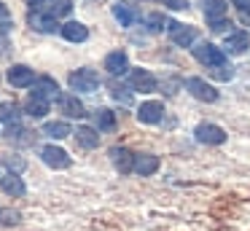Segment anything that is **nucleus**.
<instances>
[{
	"label": "nucleus",
	"mask_w": 250,
	"mask_h": 231,
	"mask_svg": "<svg viewBox=\"0 0 250 231\" xmlns=\"http://www.w3.org/2000/svg\"><path fill=\"white\" fill-rule=\"evenodd\" d=\"M22 220V212L11 207H0V226H17Z\"/></svg>",
	"instance_id": "obj_28"
},
{
	"label": "nucleus",
	"mask_w": 250,
	"mask_h": 231,
	"mask_svg": "<svg viewBox=\"0 0 250 231\" xmlns=\"http://www.w3.org/2000/svg\"><path fill=\"white\" fill-rule=\"evenodd\" d=\"M19 118H22V113H19L17 102H0V124L14 126V124H19Z\"/></svg>",
	"instance_id": "obj_22"
},
{
	"label": "nucleus",
	"mask_w": 250,
	"mask_h": 231,
	"mask_svg": "<svg viewBox=\"0 0 250 231\" xmlns=\"http://www.w3.org/2000/svg\"><path fill=\"white\" fill-rule=\"evenodd\" d=\"M159 156H153V153H140V156H135V164H132V172L135 175H140V177H151V175H156L159 172Z\"/></svg>",
	"instance_id": "obj_10"
},
{
	"label": "nucleus",
	"mask_w": 250,
	"mask_h": 231,
	"mask_svg": "<svg viewBox=\"0 0 250 231\" xmlns=\"http://www.w3.org/2000/svg\"><path fill=\"white\" fill-rule=\"evenodd\" d=\"M239 19H242V24L250 27V8H248V11H239Z\"/></svg>",
	"instance_id": "obj_38"
},
{
	"label": "nucleus",
	"mask_w": 250,
	"mask_h": 231,
	"mask_svg": "<svg viewBox=\"0 0 250 231\" xmlns=\"http://www.w3.org/2000/svg\"><path fill=\"white\" fill-rule=\"evenodd\" d=\"M0 188H3L8 196H24V191H27L24 180L17 175V172H6V175L0 177Z\"/></svg>",
	"instance_id": "obj_18"
},
{
	"label": "nucleus",
	"mask_w": 250,
	"mask_h": 231,
	"mask_svg": "<svg viewBox=\"0 0 250 231\" xmlns=\"http://www.w3.org/2000/svg\"><path fill=\"white\" fill-rule=\"evenodd\" d=\"M110 161H113V167L121 175H129L132 164H135V153H132L129 148H124V145H113V148H110Z\"/></svg>",
	"instance_id": "obj_9"
},
{
	"label": "nucleus",
	"mask_w": 250,
	"mask_h": 231,
	"mask_svg": "<svg viewBox=\"0 0 250 231\" xmlns=\"http://www.w3.org/2000/svg\"><path fill=\"white\" fill-rule=\"evenodd\" d=\"M43 134H46V137H51V140H65V137H70V134H73V129H70V124H67V121H46L43 124Z\"/></svg>",
	"instance_id": "obj_21"
},
{
	"label": "nucleus",
	"mask_w": 250,
	"mask_h": 231,
	"mask_svg": "<svg viewBox=\"0 0 250 231\" xmlns=\"http://www.w3.org/2000/svg\"><path fill=\"white\" fill-rule=\"evenodd\" d=\"M0 24H3V27L11 24V11L6 8V3H0Z\"/></svg>",
	"instance_id": "obj_35"
},
{
	"label": "nucleus",
	"mask_w": 250,
	"mask_h": 231,
	"mask_svg": "<svg viewBox=\"0 0 250 231\" xmlns=\"http://www.w3.org/2000/svg\"><path fill=\"white\" fill-rule=\"evenodd\" d=\"M67 84H70V89H73V91H81V94H92V91H97V86H100V75L94 73V70L83 67V70H76V73H70Z\"/></svg>",
	"instance_id": "obj_2"
},
{
	"label": "nucleus",
	"mask_w": 250,
	"mask_h": 231,
	"mask_svg": "<svg viewBox=\"0 0 250 231\" xmlns=\"http://www.w3.org/2000/svg\"><path fill=\"white\" fill-rule=\"evenodd\" d=\"M137 118H140L143 124H159L164 118V102L146 100L140 107H137Z\"/></svg>",
	"instance_id": "obj_8"
},
{
	"label": "nucleus",
	"mask_w": 250,
	"mask_h": 231,
	"mask_svg": "<svg viewBox=\"0 0 250 231\" xmlns=\"http://www.w3.org/2000/svg\"><path fill=\"white\" fill-rule=\"evenodd\" d=\"M167 30H169V41H172L175 46H180V48L194 46V41H196V27L180 24V21H169Z\"/></svg>",
	"instance_id": "obj_6"
},
{
	"label": "nucleus",
	"mask_w": 250,
	"mask_h": 231,
	"mask_svg": "<svg viewBox=\"0 0 250 231\" xmlns=\"http://www.w3.org/2000/svg\"><path fill=\"white\" fill-rule=\"evenodd\" d=\"M205 3V16L207 21H215L226 16V0H202Z\"/></svg>",
	"instance_id": "obj_24"
},
{
	"label": "nucleus",
	"mask_w": 250,
	"mask_h": 231,
	"mask_svg": "<svg viewBox=\"0 0 250 231\" xmlns=\"http://www.w3.org/2000/svg\"><path fill=\"white\" fill-rule=\"evenodd\" d=\"M33 134H35V132L24 129L22 124H14V126H6V137L11 140V143H24V145H30V143H33Z\"/></svg>",
	"instance_id": "obj_23"
},
{
	"label": "nucleus",
	"mask_w": 250,
	"mask_h": 231,
	"mask_svg": "<svg viewBox=\"0 0 250 231\" xmlns=\"http://www.w3.org/2000/svg\"><path fill=\"white\" fill-rule=\"evenodd\" d=\"M33 81H35V70H30L27 64H14L8 70V84L17 86V89H27V86H33Z\"/></svg>",
	"instance_id": "obj_12"
},
{
	"label": "nucleus",
	"mask_w": 250,
	"mask_h": 231,
	"mask_svg": "<svg viewBox=\"0 0 250 231\" xmlns=\"http://www.w3.org/2000/svg\"><path fill=\"white\" fill-rule=\"evenodd\" d=\"M3 161H6L8 172H17V175H19V172L24 169V161H22V159H14V156H6V159H3Z\"/></svg>",
	"instance_id": "obj_32"
},
{
	"label": "nucleus",
	"mask_w": 250,
	"mask_h": 231,
	"mask_svg": "<svg viewBox=\"0 0 250 231\" xmlns=\"http://www.w3.org/2000/svg\"><path fill=\"white\" fill-rule=\"evenodd\" d=\"M41 159H43V164L51 167V169H67V167L73 164L70 153H67L65 148H60V145H43V148H41Z\"/></svg>",
	"instance_id": "obj_5"
},
{
	"label": "nucleus",
	"mask_w": 250,
	"mask_h": 231,
	"mask_svg": "<svg viewBox=\"0 0 250 231\" xmlns=\"http://www.w3.org/2000/svg\"><path fill=\"white\" fill-rule=\"evenodd\" d=\"M57 102H60V110L65 113V116H70V118H83L86 116V107H83V102L78 100L76 94H60Z\"/></svg>",
	"instance_id": "obj_13"
},
{
	"label": "nucleus",
	"mask_w": 250,
	"mask_h": 231,
	"mask_svg": "<svg viewBox=\"0 0 250 231\" xmlns=\"http://www.w3.org/2000/svg\"><path fill=\"white\" fill-rule=\"evenodd\" d=\"M226 27H231V21H229L226 16H223V19H215V21H210V30H212V32H223Z\"/></svg>",
	"instance_id": "obj_34"
},
{
	"label": "nucleus",
	"mask_w": 250,
	"mask_h": 231,
	"mask_svg": "<svg viewBox=\"0 0 250 231\" xmlns=\"http://www.w3.org/2000/svg\"><path fill=\"white\" fill-rule=\"evenodd\" d=\"M167 8H172V11H186L188 8V0H162Z\"/></svg>",
	"instance_id": "obj_33"
},
{
	"label": "nucleus",
	"mask_w": 250,
	"mask_h": 231,
	"mask_svg": "<svg viewBox=\"0 0 250 231\" xmlns=\"http://www.w3.org/2000/svg\"><path fill=\"white\" fill-rule=\"evenodd\" d=\"M70 11H73L70 0H49V11H46V14L57 19V16H67Z\"/></svg>",
	"instance_id": "obj_27"
},
{
	"label": "nucleus",
	"mask_w": 250,
	"mask_h": 231,
	"mask_svg": "<svg viewBox=\"0 0 250 231\" xmlns=\"http://www.w3.org/2000/svg\"><path fill=\"white\" fill-rule=\"evenodd\" d=\"M129 86L135 91H156L159 81L153 73H148V70H132L129 73Z\"/></svg>",
	"instance_id": "obj_11"
},
{
	"label": "nucleus",
	"mask_w": 250,
	"mask_h": 231,
	"mask_svg": "<svg viewBox=\"0 0 250 231\" xmlns=\"http://www.w3.org/2000/svg\"><path fill=\"white\" fill-rule=\"evenodd\" d=\"M30 97H35V100H43V102H51L60 97V84H57L51 75H38V78L33 81V86H30Z\"/></svg>",
	"instance_id": "obj_4"
},
{
	"label": "nucleus",
	"mask_w": 250,
	"mask_h": 231,
	"mask_svg": "<svg viewBox=\"0 0 250 231\" xmlns=\"http://www.w3.org/2000/svg\"><path fill=\"white\" fill-rule=\"evenodd\" d=\"M146 24H148V30H151V32H162L164 27L169 24V21L164 19V14H151V16L146 19Z\"/></svg>",
	"instance_id": "obj_29"
},
{
	"label": "nucleus",
	"mask_w": 250,
	"mask_h": 231,
	"mask_svg": "<svg viewBox=\"0 0 250 231\" xmlns=\"http://www.w3.org/2000/svg\"><path fill=\"white\" fill-rule=\"evenodd\" d=\"M113 16H116V19H119V24L121 27H132V24H135V19H137V14H135V11H132L129 8V5H113Z\"/></svg>",
	"instance_id": "obj_26"
},
{
	"label": "nucleus",
	"mask_w": 250,
	"mask_h": 231,
	"mask_svg": "<svg viewBox=\"0 0 250 231\" xmlns=\"http://www.w3.org/2000/svg\"><path fill=\"white\" fill-rule=\"evenodd\" d=\"M223 48H226L229 54H245L250 48V35L245 30H234L226 35V41H223Z\"/></svg>",
	"instance_id": "obj_14"
},
{
	"label": "nucleus",
	"mask_w": 250,
	"mask_h": 231,
	"mask_svg": "<svg viewBox=\"0 0 250 231\" xmlns=\"http://www.w3.org/2000/svg\"><path fill=\"white\" fill-rule=\"evenodd\" d=\"M194 57H196V62H202L205 67H210V70L226 64V51L218 48L215 43H207V41H202V43L194 46Z\"/></svg>",
	"instance_id": "obj_1"
},
{
	"label": "nucleus",
	"mask_w": 250,
	"mask_h": 231,
	"mask_svg": "<svg viewBox=\"0 0 250 231\" xmlns=\"http://www.w3.org/2000/svg\"><path fill=\"white\" fill-rule=\"evenodd\" d=\"M46 3H49V0H27V5H30V8H35V11H38L41 5H46Z\"/></svg>",
	"instance_id": "obj_37"
},
{
	"label": "nucleus",
	"mask_w": 250,
	"mask_h": 231,
	"mask_svg": "<svg viewBox=\"0 0 250 231\" xmlns=\"http://www.w3.org/2000/svg\"><path fill=\"white\" fill-rule=\"evenodd\" d=\"M105 70H108L110 75H124L126 70H129V57H126V51H110L108 57H105Z\"/></svg>",
	"instance_id": "obj_16"
},
{
	"label": "nucleus",
	"mask_w": 250,
	"mask_h": 231,
	"mask_svg": "<svg viewBox=\"0 0 250 231\" xmlns=\"http://www.w3.org/2000/svg\"><path fill=\"white\" fill-rule=\"evenodd\" d=\"M194 137H196V143H202V145H223L226 143V132H223V126L210 124V121L196 124Z\"/></svg>",
	"instance_id": "obj_3"
},
{
	"label": "nucleus",
	"mask_w": 250,
	"mask_h": 231,
	"mask_svg": "<svg viewBox=\"0 0 250 231\" xmlns=\"http://www.w3.org/2000/svg\"><path fill=\"white\" fill-rule=\"evenodd\" d=\"M60 32H62V38L70 41V43H83L89 38V27L81 24V21H65V24L60 27Z\"/></svg>",
	"instance_id": "obj_15"
},
{
	"label": "nucleus",
	"mask_w": 250,
	"mask_h": 231,
	"mask_svg": "<svg viewBox=\"0 0 250 231\" xmlns=\"http://www.w3.org/2000/svg\"><path fill=\"white\" fill-rule=\"evenodd\" d=\"M27 24L33 27V30H38V32H57L60 30V24H57L54 16L41 14V11H33V14L27 16Z\"/></svg>",
	"instance_id": "obj_17"
},
{
	"label": "nucleus",
	"mask_w": 250,
	"mask_h": 231,
	"mask_svg": "<svg viewBox=\"0 0 250 231\" xmlns=\"http://www.w3.org/2000/svg\"><path fill=\"white\" fill-rule=\"evenodd\" d=\"M94 118V126L100 129V132H113L116 129V113L108 110V107H97V110L92 113Z\"/></svg>",
	"instance_id": "obj_20"
},
{
	"label": "nucleus",
	"mask_w": 250,
	"mask_h": 231,
	"mask_svg": "<svg viewBox=\"0 0 250 231\" xmlns=\"http://www.w3.org/2000/svg\"><path fill=\"white\" fill-rule=\"evenodd\" d=\"M73 134H76V143L81 145V148H86V150H94L100 145V134H97L94 126H78Z\"/></svg>",
	"instance_id": "obj_19"
},
{
	"label": "nucleus",
	"mask_w": 250,
	"mask_h": 231,
	"mask_svg": "<svg viewBox=\"0 0 250 231\" xmlns=\"http://www.w3.org/2000/svg\"><path fill=\"white\" fill-rule=\"evenodd\" d=\"M186 89L191 91V97H196L199 102H218V89L210 86L202 78H188L186 81Z\"/></svg>",
	"instance_id": "obj_7"
},
{
	"label": "nucleus",
	"mask_w": 250,
	"mask_h": 231,
	"mask_svg": "<svg viewBox=\"0 0 250 231\" xmlns=\"http://www.w3.org/2000/svg\"><path fill=\"white\" fill-rule=\"evenodd\" d=\"M110 94H113L119 102H124V105H129V102H132V94L126 91V86H121V84H110Z\"/></svg>",
	"instance_id": "obj_30"
},
{
	"label": "nucleus",
	"mask_w": 250,
	"mask_h": 231,
	"mask_svg": "<svg viewBox=\"0 0 250 231\" xmlns=\"http://www.w3.org/2000/svg\"><path fill=\"white\" fill-rule=\"evenodd\" d=\"M231 3L237 5L239 11H248V8H250V0H231Z\"/></svg>",
	"instance_id": "obj_36"
},
{
	"label": "nucleus",
	"mask_w": 250,
	"mask_h": 231,
	"mask_svg": "<svg viewBox=\"0 0 250 231\" xmlns=\"http://www.w3.org/2000/svg\"><path fill=\"white\" fill-rule=\"evenodd\" d=\"M212 75H215V78H221V81H231L234 78V67H231V64H221V67L212 70Z\"/></svg>",
	"instance_id": "obj_31"
},
{
	"label": "nucleus",
	"mask_w": 250,
	"mask_h": 231,
	"mask_svg": "<svg viewBox=\"0 0 250 231\" xmlns=\"http://www.w3.org/2000/svg\"><path fill=\"white\" fill-rule=\"evenodd\" d=\"M24 113H27L30 118H43L46 113H49V102H43V100H35V97H30V100L24 102Z\"/></svg>",
	"instance_id": "obj_25"
}]
</instances>
